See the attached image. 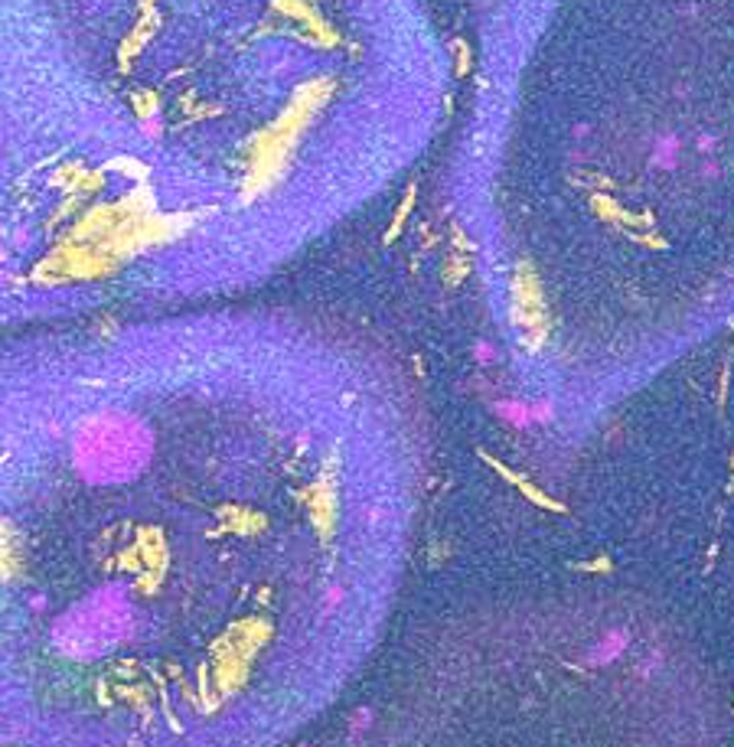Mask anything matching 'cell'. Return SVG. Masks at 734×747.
<instances>
[{"label": "cell", "mask_w": 734, "mask_h": 747, "mask_svg": "<svg viewBox=\"0 0 734 747\" xmlns=\"http://www.w3.org/2000/svg\"><path fill=\"white\" fill-rule=\"evenodd\" d=\"M0 366V747H206L281 643L333 502L313 431H252L131 356Z\"/></svg>", "instance_id": "obj_1"}, {"label": "cell", "mask_w": 734, "mask_h": 747, "mask_svg": "<svg viewBox=\"0 0 734 747\" xmlns=\"http://www.w3.org/2000/svg\"><path fill=\"white\" fill-rule=\"evenodd\" d=\"M496 411H500L503 421H509V425L519 427V431H529V427H535L532 425V411H529V405H525V402H512V398H506V402H500V405H496Z\"/></svg>", "instance_id": "obj_3"}, {"label": "cell", "mask_w": 734, "mask_h": 747, "mask_svg": "<svg viewBox=\"0 0 734 747\" xmlns=\"http://www.w3.org/2000/svg\"><path fill=\"white\" fill-rule=\"evenodd\" d=\"M529 411H532V425H548V421H555V408L548 405V402H535V405H529Z\"/></svg>", "instance_id": "obj_4"}, {"label": "cell", "mask_w": 734, "mask_h": 747, "mask_svg": "<svg viewBox=\"0 0 734 747\" xmlns=\"http://www.w3.org/2000/svg\"><path fill=\"white\" fill-rule=\"evenodd\" d=\"M627 643H630V637H627V630H623V627L607 630L604 637H601V640H597L594 646L585 652L587 666H610V662H617L620 652L627 650Z\"/></svg>", "instance_id": "obj_2"}]
</instances>
